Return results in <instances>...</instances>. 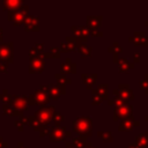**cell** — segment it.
<instances>
[{
  "instance_id": "obj_8",
  "label": "cell",
  "mask_w": 148,
  "mask_h": 148,
  "mask_svg": "<svg viewBox=\"0 0 148 148\" xmlns=\"http://www.w3.org/2000/svg\"><path fill=\"white\" fill-rule=\"evenodd\" d=\"M91 99L94 105H98L102 101L108 99V84H99L97 89H92Z\"/></svg>"
},
{
  "instance_id": "obj_41",
  "label": "cell",
  "mask_w": 148,
  "mask_h": 148,
  "mask_svg": "<svg viewBox=\"0 0 148 148\" xmlns=\"http://www.w3.org/2000/svg\"><path fill=\"white\" fill-rule=\"evenodd\" d=\"M5 147H7V142H5L2 138L0 136V148H5Z\"/></svg>"
},
{
  "instance_id": "obj_30",
  "label": "cell",
  "mask_w": 148,
  "mask_h": 148,
  "mask_svg": "<svg viewBox=\"0 0 148 148\" xmlns=\"http://www.w3.org/2000/svg\"><path fill=\"white\" fill-rule=\"evenodd\" d=\"M97 135L104 141V142H112L113 141V136H112V133L110 131H106V132H98Z\"/></svg>"
},
{
  "instance_id": "obj_35",
  "label": "cell",
  "mask_w": 148,
  "mask_h": 148,
  "mask_svg": "<svg viewBox=\"0 0 148 148\" xmlns=\"http://www.w3.org/2000/svg\"><path fill=\"white\" fill-rule=\"evenodd\" d=\"M29 56H30V58H34V57H38V56H40V53L36 50V47L34 46V47H31L30 50H29Z\"/></svg>"
},
{
  "instance_id": "obj_40",
  "label": "cell",
  "mask_w": 148,
  "mask_h": 148,
  "mask_svg": "<svg viewBox=\"0 0 148 148\" xmlns=\"http://www.w3.org/2000/svg\"><path fill=\"white\" fill-rule=\"evenodd\" d=\"M6 71H7V65L0 61V72H6Z\"/></svg>"
},
{
  "instance_id": "obj_31",
  "label": "cell",
  "mask_w": 148,
  "mask_h": 148,
  "mask_svg": "<svg viewBox=\"0 0 148 148\" xmlns=\"http://www.w3.org/2000/svg\"><path fill=\"white\" fill-rule=\"evenodd\" d=\"M2 110H3V113L6 116H20V117L22 116L21 113H18L17 111H15L12 105H3L2 106Z\"/></svg>"
},
{
  "instance_id": "obj_27",
  "label": "cell",
  "mask_w": 148,
  "mask_h": 148,
  "mask_svg": "<svg viewBox=\"0 0 148 148\" xmlns=\"http://www.w3.org/2000/svg\"><path fill=\"white\" fill-rule=\"evenodd\" d=\"M12 98H13V96L8 92V90L3 89L2 94L0 95V101L3 102V105H10L12 104Z\"/></svg>"
},
{
  "instance_id": "obj_44",
  "label": "cell",
  "mask_w": 148,
  "mask_h": 148,
  "mask_svg": "<svg viewBox=\"0 0 148 148\" xmlns=\"http://www.w3.org/2000/svg\"><path fill=\"white\" fill-rule=\"evenodd\" d=\"M126 148H138V147L135 146V143H130V145H128Z\"/></svg>"
},
{
  "instance_id": "obj_33",
  "label": "cell",
  "mask_w": 148,
  "mask_h": 148,
  "mask_svg": "<svg viewBox=\"0 0 148 148\" xmlns=\"http://www.w3.org/2000/svg\"><path fill=\"white\" fill-rule=\"evenodd\" d=\"M52 120L54 121L56 126H59V125L64 121V116H62L61 113H59V112L54 111V113H53V116H52Z\"/></svg>"
},
{
  "instance_id": "obj_2",
  "label": "cell",
  "mask_w": 148,
  "mask_h": 148,
  "mask_svg": "<svg viewBox=\"0 0 148 148\" xmlns=\"http://www.w3.org/2000/svg\"><path fill=\"white\" fill-rule=\"evenodd\" d=\"M28 10H29V7L23 3V5H22L21 7H18L17 9L8 12V21L13 22V24H14L15 27L21 25V24L24 22L25 17L28 16Z\"/></svg>"
},
{
  "instance_id": "obj_43",
  "label": "cell",
  "mask_w": 148,
  "mask_h": 148,
  "mask_svg": "<svg viewBox=\"0 0 148 148\" xmlns=\"http://www.w3.org/2000/svg\"><path fill=\"white\" fill-rule=\"evenodd\" d=\"M15 148H28V147H25V146L23 145V142H20V143H18V146H16Z\"/></svg>"
},
{
  "instance_id": "obj_49",
  "label": "cell",
  "mask_w": 148,
  "mask_h": 148,
  "mask_svg": "<svg viewBox=\"0 0 148 148\" xmlns=\"http://www.w3.org/2000/svg\"><path fill=\"white\" fill-rule=\"evenodd\" d=\"M145 25H148V21H146V22H145Z\"/></svg>"
},
{
  "instance_id": "obj_47",
  "label": "cell",
  "mask_w": 148,
  "mask_h": 148,
  "mask_svg": "<svg viewBox=\"0 0 148 148\" xmlns=\"http://www.w3.org/2000/svg\"><path fill=\"white\" fill-rule=\"evenodd\" d=\"M145 120H147V121H148V114H147V116H145Z\"/></svg>"
},
{
  "instance_id": "obj_46",
  "label": "cell",
  "mask_w": 148,
  "mask_h": 148,
  "mask_svg": "<svg viewBox=\"0 0 148 148\" xmlns=\"http://www.w3.org/2000/svg\"><path fill=\"white\" fill-rule=\"evenodd\" d=\"M145 79H147V80H148V73H146V74H145Z\"/></svg>"
},
{
  "instance_id": "obj_23",
  "label": "cell",
  "mask_w": 148,
  "mask_h": 148,
  "mask_svg": "<svg viewBox=\"0 0 148 148\" xmlns=\"http://www.w3.org/2000/svg\"><path fill=\"white\" fill-rule=\"evenodd\" d=\"M22 5H23V1L22 0H5L3 1V9L10 12V10L17 9Z\"/></svg>"
},
{
  "instance_id": "obj_36",
  "label": "cell",
  "mask_w": 148,
  "mask_h": 148,
  "mask_svg": "<svg viewBox=\"0 0 148 148\" xmlns=\"http://www.w3.org/2000/svg\"><path fill=\"white\" fill-rule=\"evenodd\" d=\"M35 47L42 54L43 53V49H44V43H35Z\"/></svg>"
},
{
  "instance_id": "obj_12",
  "label": "cell",
  "mask_w": 148,
  "mask_h": 148,
  "mask_svg": "<svg viewBox=\"0 0 148 148\" xmlns=\"http://www.w3.org/2000/svg\"><path fill=\"white\" fill-rule=\"evenodd\" d=\"M138 126H140V123L134 120L133 116H130V117L120 120V124L118 126V131L119 132H128V131H132L134 127H138Z\"/></svg>"
},
{
  "instance_id": "obj_10",
  "label": "cell",
  "mask_w": 148,
  "mask_h": 148,
  "mask_svg": "<svg viewBox=\"0 0 148 148\" xmlns=\"http://www.w3.org/2000/svg\"><path fill=\"white\" fill-rule=\"evenodd\" d=\"M133 113V106L131 104H124L121 106L114 108L113 110V120H121L124 118H127L130 116H132Z\"/></svg>"
},
{
  "instance_id": "obj_39",
  "label": "cell",
  "mask_w": 148,
  "mask_h": 148,
  "mask_svg": "<svg viewBox=\"0 0 148 148\" xmlns=\"http://www.w3.org/2000/svg\"><path fill=\"white\" fill-rule=\"evenodd\" d=\"M89 32H90V35H92V36H98V37L103 36V32L99 31V30H92V31H89Z\"/></svg>"
},
{
  "instance_id": "obj_13",
  "label": "cell",
  "mask_w": 148,
  "mask_h": 148,
  "mask_svg": "<svg viewBox=\"0 0 148 148\" xmlns=\"http://www.w3.org/2000/svg\"><path fill=\"white\" fill-rule=\"evenodd\" d=\"M65 94H66V87L62 86V84H59V83H57L56 86H50L49 90H47V95L50 97V101L51 99L56 101Z\"/></svg>"
},
{
  "instance_id": "obj_4",
  "label": "cell",
  "mask_w": 148,
  "mask_h": 148,
  "mask_svg": "<svg viewBox=\"0 0 148 148\" xmlns=\"http://www.w3.org/2000/svg\"><path fill=\"white\" fill-rule=\"evenodd\" d=\"M50 102V97L46 91L43 89L36 90L34 94L28 96V105H35V104H40L43 106H46V104Z\"/></svg>"
},
{
  "instance_id": "obj_3",
  "label": "cell",
  "mask_w": 148,
  "mask_h": 148,
  "mask_svg": "<svg viewBox=\"0 0 148 148\" xmlns=\"http://www.w3.org/2000/svg\"><path fill=\"white\" fill-rule=\"evenodd\" d=\"M53 113H54V106L50 105V106H42L38 111L35 112L34 116L43 127H47V125L52 120Z\"/></svg>"
},
{
  "instance_id": "obj_45",
  "label": "cell",
  "mask_w": 148,
  "mask_h": 148,
  "mask_svg": "<svg viewBox=\"0 0 148 148\" xmlns=\"http://www.w3.org/2000/svg\"><path fill=\"white\" fill-rule=\"evenodd\" d=\"M2 37H3V30L0 28V42L2 40Z\"/></svg>"
},
{
  "instance_id": "obj_20",
  "label": "cell",
  "mask_w": 148,
  "mask_h": 148,
  "mask_svg": "<svg viewBox=\"0 0 148 148\" xmlns=\"http://www.w3.org/2000/svg\"><path fill=\"white\" fill-rule=\"evenodd\" d=\"M71 143H72V146H73L74 148H91V147H92V145H91L90 142H88L87 138L81 136V135L77 136V138L72 139Z\"/></svg>"
},
{
  "instance_id": "obj_5",
  "label": "cell",
  "mask_w": 148,
  "mask_h": 148,
  "mask_svg": "<svg viewBox=\"0 0 148 148\" xmlns=\"http://www.w3.org/2000/svg\"><path fill=\"white\" fill-rule=\"evenodd\" d=\"M13 42H7V43H2L0 44V61L8 65L12 64L14 60V47H13Z\"/></svg>"
},
{
  "instance_id": "obj_38",
  "label": "cell",
  "mask_w": 148,
  "mask_h": 148,
  "mask_svg": "<svg viewBox=\"0 0 148 148\" xmlns=\"http://www.w3.org/2000/svg\"><path fill=\"white\" fill-rule=\"evenodd\" d=\"M14 125H15V126L18 128V131H21V132H22V131H23V128H24V126L21 124V121H20V120H15V121H14Z\"/></svg>"
},
{
  "instance_id": "obj_29",
  "label": "cell",
  "mask_w": 148,
  "mask_h": 148,
  "mask_svg": "<svg viewBox=\"0 0 148 148\" xmlns=\"http://www.w3.org/2000/svg\"><path fill=\"white\" fill-rule=\"evenodd\" d=\"M54 77H56V80L58 81V83H59V84L65 86V84H69V83H72V80H71L69 77H67L66 75H64V74L58 73V74H56V75H54Z\"/></svg>"
},
{
  "instance_id": "obj_6",
  "label": "cell",
  "mask_w": 148,
  "mask_h": 148,
  "mask_svg": "<svg viewBox=\"0 0 148 148\" xmlns=\"http://www.w3.org/2000/svg\"><path fill=\"white\" fill-rule=\"evenodd\" d=\"M71 138L72 133L66 131L65 126H54L52 128H50V141L51 142H56V141H61L65 138Z\"/></svg>"
},
{
  "instance_id": "obj_32",
  "label": "cell",
  "mask_w": 148,
  "mask_h": 148,
  "mask_svg": "<svg viewBox=\"0 0 148 148\" xmlns=\"http://www.w3.org/2000/svg\"><path fill=\"white\" fill-rule=\"evenodd\" d=\"M108 104H109V105H113L114 108H118V106H121V105L127 104V103H126V102H124L120 97H114V98H112V99H109Z\"/></svg>"
},
{
  "instance_id": "obj_28",
  "label": "cell",
  "mask_w": 148,
  "mask_h": 148,
  "mask_svg": "<svg viewBox=\"0 0 148 148\" xmlns=\"http://www.w3.org/2000/svg\"><path fill=\"white\" fill-rule=\"evenodd\" d=\"M108 51H109L110 53H112V56H119V54L123 52V47L119 46V43H118V42H113L112 46H110V47L108 49Z\"/></svg>"
},
{
  "instance_id": "obj_18",
  "label": "cell",
  "mask_w": 148,
  "mask_h": 148,
  "mask_svg": "<svg viewBox=\"0 0 148 148\" xmlns=\"http://www.w3.org/2000/svg\"><path fill=\"white\" fill-rule=\"evenodd\" d=\"M27 31H38L39 24H38V17L36 16H27L23 22Z\"/></svg>"
},
{
  "instance_id": "obj_7",
  "label": "cell",
  "mask_w": 148,
  "mask_h": 148,
  "mask_svg": "<svg viewBox=\"0 0 148 148\" xmlns=\"http://www.w3.org/2000/svg\"><path fill=\"white\" fill-rule=\"evenodd\" d=\"M113 95L114 97H120L124 102H128V101H132L134 98V95H133V91L132 89L130 88L128 84H119L117 89H113Z\"/></svg>"
},
{
  "instance_id": "obj_19",
  "label": "cell",
  "mask_w": 148,
  "mask_h": 148,
  "mask_svg": "<svg viewBox=\"0 0 148 148\" xmlns=\"http://www.w3.org/2000/svg\"><path fill=\"white\" fill-rule=\"evenodd\" d=\"M60 72H61L60 74H64V75H66L67 73L74 74V73H76V64L75 62H72L71 61V58H67L66 61L61 64Z\"/></svg>"
},
{
  "instance_id": "obj_21",
  "label": "cell",
  "mask_w": 148,
  "mask_h": 148,
  "mask_svg": "<svg viewBox=\"0 0 148 148\" xmlns=\"http://www.w3.org/2000/svg\"><path fill=\"white\" fill-rule=\"evenodd\" d=\"M81 79L83 81V83L86 84V87L88 89H91V87L94 86V83L97 80V74L95 73H84L81 75Z\"/></svg>"
},
{
  "instance_id": "obj_26",
  "label": "cell",
  "mask_w": 148,
  "mask_h": 148,
  "mask_svg": "<svg viewBox=\"0 0 148 148\" xmlns=\"http://www.w3.org/2000/svg\"><path fill=\"white\" fill-rule=\"evenodd\" d=\"M43 58H60L61 57V52H60V49L59 47H51L50 49V51L49 52H46V53H42L40 54Z\"/></svg>"
},
{
  "instance_id": "obj_17",
  "label": "cell",
  "mask_w": 148,
  "mask_h": 148,
  "mask_svg": "<svg viewBox=\"0 0 148 148\" xmlns=\"http://www.w3.org/2000/svg\"><path fill=\"white\" fill-rule=\"evenodd\" d=\"M102 21H103V16H101V15H98V16L88 15L87 16V28L89 29V31L98 30Z\"/></svg>"
},
{
  "instance_id": "obj_22",
  "label": "cell",
  "mask_w": 148,
  "mask_h": 148,
  "mask_svg": "<svg viewBox=\"0 0 148 148\" xmlns=\"http://www.w3.org/2000/svg\"><path fill=\"white\" fill-rule=\"evenodd\" d=\"M134 143L138 148H148V133L143 132V133L138 134Z\"/></svg>"
},
{
  "instance_id": "obj_51",
  "label": "cell",
  "mask_w": 148,
  "mask_h": 148,
  "mask_svg": "<svg viewBox=\"0 0 148 148\" xmlns=\"http://www.w3.org/2000/svg\"><path fill=\"white\" fill-rule=\"evenodd\" d=\"M56 148H59V147H56Z\"/></svg>"
},
{
  "instance_id": "obj_34",
  "label": "cell",
  "mask_w": 148,
  "mask_h": 148,
  "mask_svg": "<svg viewBox=\"0 0 148 148\" xmlns=\"http://www.w3.org/2000/svg\"><path fill=\"white\" fill-rule=\"evenodd\" d=\"M139 88L141 89V90H147L148 89V80L147 79H140L139 80Z\"/></svg>"
},
{
  "instance_id": "obj_48",
  "label": "cell",
  "mask_w": 148,
  "mask_h": 148,
  "mask_svg": "<svg viewBox=\"0 0 148 148\" xmlns=\"http://www.w3.org/2000/svg\"><path fill=\"white\" fill-rule=\"evenodd\" d=\"M145 94H146V95H148V89H147V90H145Z\"/></svg>"
},
{
  "instance_id": "obj_37",
  "label": "cell",
  "mask_w": 148,
  "mask_h": 148,
  "mask_svg": "<svg viewBox=\"0 0 148 148\" xmlns=\"http://www.w3.org/2000/svg\"><path fill=\"white\" fill-rule=\"evenodd\" d=\"M139 62H140V53L135 52L133 54V64H139Z\"/></svg>"
},
{
  "instance_id": "obj_52",
  "label": "cell",
  "mask_w": 148,
  "mask_h": 148,
  "mask_svg": "<svg viewBox=\"0 0 148 148\" xmlns=\"http://www.w3.org/2000/svg\"><path fill=\"white\" fill-rule=\"evenodd\" d=\"M147 133H148V132H147Z\"/></svg>"
},
{
  "instance_id": "obj_42",
  "label": "cell",
  "mask_w": 148,
  "mask_h": 148,
  "mask_svg": "<svg viewBox=\"0 0 148 148\" xmlns=\"http://www.w3.org/2000/svg\"><path fill=\"white\" fill-rule=\"evenodd\" d=\"M65 146H66V148H74L69 141H65Z\"/></svg>"
},
{
  "instance_id": "obj_9",
  "label": "cell",
  "mask_w": 148,
  "mask_h": 148,
  "mask_svg": "<svg viewBox=\"0 0 148 148\" xmlns=\"http://www.w3.org/2000/svg\"><path fill=\"white\" fill-rule=\"evenodd\" d=\"M15 111L18 113H23L28 109V97L27 96H18V95H13L12 98V104H10Z\"/></svg>"
},
{
  "instance_id": "obj_15",
  "label": "cell",
  "mask_w": 148,
  "mask_h": 148,
  "mask_svg": "<svg viewBox=\"0 0 148 148\" xmlns=\"http://www.w3.org/2000/svg\"><path fill=\"white\" fill-rule=\"evenodd\" d=\"M128 40L131 43H134L135 45H143V46L148 47V37H147L146 32H143V31H135L128 38Z\"/></svg>"
},
{
  "instance_id": "obj_11",
  "label": "cell",
  "mask_w": 148,
  "mask_h": 148,
  "mask_svg": "<svg viewBox=\"0 0 148 148\" xmlns=\"http://www.w3.org/2000/svg\"><path fill=\"white\" fill-rule=\"evenodd\" d=\"M72 32H73V37L76 39V44L77 43H86L88 36H89V29L87 27H72L71 28Z\"/></svg>"
},
{
  "instance_id": "obj_1",
  "label": "cell",
  "mask_w": 148,
  "mask_h": 148,
  "mask_svg": "<svg viewBox=\"0 0 148 148\" xmlns=\"http://www.w3.org/2000/svg\"><path fill=\"white\" fill-rule=\"evenodd\" d=\"M73 131L79 133L81 136L88 138L92 134V120L88 116L77 117L73 121Z\"/></svg>"
},
{
  "instance_id": "obj_16",
  "label": "cell",
  "mask_w": 148,
  "mask_h": 148,
  "mask_svg": "<svg viewBox=\"0 0 148 148\" xmlns=\"http://www.w3.org/2000/svg\"><path fill=\"white\" fill-rule=\"evenodd\" d=\"M60 52H73L76 50V39L73 36H68L66 38V42H62L59 46Z\"/></svg>"
},
{
  "instance_id": "obj_24",
  "label": "cell",
  "mask_w": 148,
  "mask_h": 148,
  "mask_svg": "<svg viewBox=\"0 0 148 148\" xmlns=\"http://www.w3.org/2000/svg\"><path fill=\"white\" fill-rule=\"evenodd\" d=\"M117 64H118V68H119L120 72H127V71H130L134 67V64L130 62L126 58H119Z\"/></svg>"
},
{
  "instance_id": "obj_50",
  "label": "cell",
  "mask_w": 148,
  "mask_h": 148,
  "mask_svg": "<svg viewBox=\"0 0 148 148\" xmlns=\"http://www.w3.org/2000/svg\"><path fill=\"white\" fill-rule=\"evenodd\" d=\"M91 148H98V147H91Z\"/></svg>"
},
{
  "instance_id": "obj_25",
  "label": "cell",
  "mask_w": 148,
  "mask_h": 148,
  "mask_svg": "<svg viewBox=\"0 0 148 148\" xmlns=\"http://www.w3.org/2000/svg\"><path fill=\"white\" fill-rule=\"evenodd\" d=\"M76 49L82 54V57H90V54H91V47L88 46L86 43H77Z\"/></svg>"
},
{
  "instance_id": "obj_14",
  "label": "cell",
  "mask_w": 148,
  "mask_h": 148,
  "mask_svg": "<svg viewBox=\"0 0 148 148\" xmlns=\"http://www.w3.org/2000/svg\"><path fill=\"white\" fill-rule=\"evenodd\" d=\"M44 69V58L42 56L30 58V65H29V72L30 73H40Z\"/></svg>"
}]
</instances>
